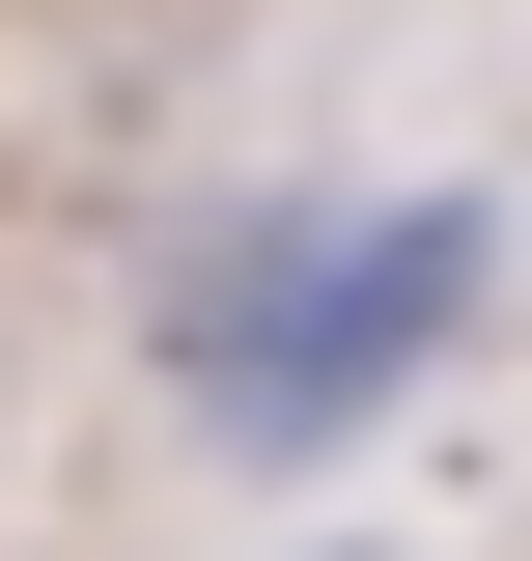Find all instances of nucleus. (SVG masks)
Segmentation results:
<instances>
[{
  "instance_id": "f257e3e1",
  "label": "nucleus",
  "mask_w": 532,
  "mask_h": 561,
  "mask_svg": "<svg viewBox=\"0 0 532 561\" xmlns=\"http://www.w3.org/2000/svg\"><path fill=\"white\" fill-rule=\"evenodd\" d=\"M476 280H505L476 197H253V225L169 253V393H197L224 449H365V421L476 337Z\"/></svg>"
}]
</instances>
